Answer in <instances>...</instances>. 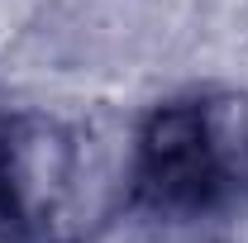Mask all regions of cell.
<instances>
[{"mask_svg":"<svg viewBox=\"0 0 248 243\" xmlns=\"http://www.w3.org/2000/svg\"><path fill=\"white\" fill-rule=\"evenodd\" d=\"M129 205L172 219L210 214L248 191V95L186 91L157 100L129 134Z\"/></svg>","mask_w":248,"mask_h":243,"instance_id":"obj_1","label":"cell"},{"mask_svg":"<svg viewBox=\"0 0 248 243\" xmlns=\"http://www.w3.org/2000/svg\"><path fill=\"white\" fill-rule=\"evenodd\" d=\"M0 243H33L29 224L19 219V210L10 205V196H5V191H0Z\"/></svg>","mask_w":248,"mask_h":243,"instance_id":"obj_3","label":"cell"},{"mask_svg":"<svg viewBox=\"0 0 248 243\" xmlns=\"http://www.w3.org/2000/svg\"><path fill=\"white\" fill-rule=\"evenodd\" d=\"M0 191L33 243H77L91 219L129 205V177L110 167L81 124L48 115H0Z\"/></svg>","mask_w":248,"mask_h":243,"instance_id":"obj_2","label":"cell"}]
</instances>
